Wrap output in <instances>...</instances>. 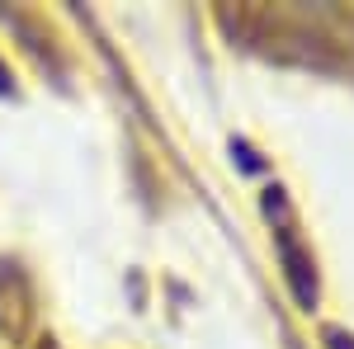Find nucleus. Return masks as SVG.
Masks as SVG:
<instances>
[{"mask_svg": "<svg viewBox=\"0 0 354 349\" xmlns=\"http://www.w3.org/2000/svg\"><path fill=\"white\" fill-rule=\"evenodd\" d=\"M279 255H283V269H288V283H293V297L302 307L317 302V279H312V260L298 250V241L288 232H279Z\"/></svg>", "mask_w": 354, "mask_h": 349, "instance_id": "nucleus-1", "label": "nucleus"}, {"mask_svg": "<svg viewBox=\"0 0 354 349\" xmlns=\"http://www.w3.org/2000/svg\"><path fill=\"white\" fill-rule=\"evenodd\" d=\"M5 90H10V81H5V71H0V95H5Z\"/></svg>", "mask_w": 354, "mask_h": 349, "instance_id": "nucleus-2", "label": "nucleus"}]
</instances>
